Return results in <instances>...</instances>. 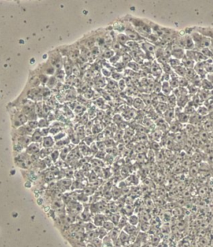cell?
Returning a JSON list of instances; mask_svg holds the SVG:
<instances>
[{
  "label": "cell",
  "instance_id": "cell-6",
  "mask_svg": "<svg viewBox=\"0 0 213 247\" xmlns=\"http://www.w3.org/2000/svg\"><path fill=\"white\" fill-rule=\"evenodd\" d=\"M140 47H141V49L145 51L147 53H154L157 50V47L153 43L147 42L146 40L140 43Z\"/></svg>",
  "mask_w": 213,
  "mask_h": 247
},
{
  "label": "cell",
  "instance_id": "cell-33",
  "mask_svg": "<svg viewBox=\"0 0 213 247\" xmlns=\"http://www.w3.org/2000/svg\"><path fill=\"white\" fill-rule=\"evenodd\" d=\"M52 144H53V141L51 138H47V140L45 139V141H44V146L45 147H50V146H52Z\"/></svg>",
  "mask_w": 213,
  "mask_h": 247
},
{
  "label": "cell",
  "instance_id": "cell-9",
  "mask_svg": "<svg viewBox=\"0 0 213 247\" xmlns=\"http://www.w3.org/2000/svg\"><path fill=\"white\" fill-rule=\"evenodd\" d=\"M163 118L167 123L170 124L175 120V109L169 108L167 112L163 115Z\"/></svg>",
  "mask_w": 213,
  "mask_h": 247
},
{
  "label": "cell",
  "instance_id": "cell-35",
  "mask_svg": "<svg viewBox=\"0 0 213 247\" xmlns=\"http://www.w3.org/2000/svg\"><path fill=\"white\" fill-rule=\"evenodd\" d=\"M52 157H53V162H56V160H57L58 157H59V153H58V151H54V152H53Z\"/></svg>",
  "mask_w": 213,
  "mask_h": 247
},
{
  "label": "cell",
  "instance_id": "cell-10",
  "mask_svg": "<svg viewBox=\"0 0 213 247\" xmlns=\"http://www.w3.org/2000/svg\"><path fill=\"white\" fill-rule=\"evenodd\" d=\"M50 207L53 211H58L65 208V204L63 203L62 199H53L51 202Z\"/></svg>",
  "mask_w": 213,
  "mask_h": 247
},
{
  "label": "cell",
  "instance_id": "cell-4",
  "mask_svg": "<svg viewBox=\"0 0 213 247\" xmlns=\"http://www.w3.org/2000/svg\"><path fill=\"white\" fill-rule=\"evenodd\" d=\"M123 32H124V33L128 36V38L129 39L130 41L137 42V43H142V42L145 41V39H144L143 37H142V36H141V35L137 33V32L136 31L133 27H125Z\"/></svg>",
  "mask_w": 213,
  "mask_h": 247
},
{
  "label": "cell",
  "instance_id": "cell-37",
  "mask_svg": "<svg viewBox=\"0 0 213 247\" xmlns=\"http://www.w3.org/2000/svg\"><path fill=\"white\" fill-rule=\"evenodd\" d=\"M38 157H39V156L36 154H33V156L32 157V161L33 162H36L37 161V159H38Z\"/></svg>",
  "mask_w": 213,
  "mask_h": 247
},
{
  "label": "cell",
  "instance_id": "cell-23",
  "mask_svg": "<svg viewBox=\"0 0 213 247\" xmlns=\"http://www.w3.org/2000/svg\"><path fill=\"white\" fill-rule=\"evenodd\" d=\"M115 226H116V225L113 224V223H112L111 220L108 219V220H105L104 223H103V225H102V227L104 228V229L106 230V231H107L109 232V231H112V229L115 227Z\"/></svg>",
  "mask_w": 213,
  "mask_h": 247
},
{
  "label": "cell",
  "instance_id": "cell-14",
  "mask_svg": "<svg viewBox=\"0 0 213 247\" xmlns=\"http://www.w3.org/2000/svg\"><path fill=\"white\" fill-rule=\"evenodd\" d=\"M168 109H169V107H168L167 103H165V102H157V104L156 106V112L161 115H163Z\"/></svg>",
  "mask_w": 213,
  "mask_h": 247
},
{
  "label": "cell",
  "instance_id": "cell-1",
  "mask_svg": "<svg viewBox=\"0 0 213 247\" xmlns=\"http://www.w3.org/2000/svg\"><path fill=\"white\" fill-rule=\"evenodd\" d=\"M129 23L132 24V27L141 36H142L144 39L147 37L150 38V36L152 34L150 23H147L143 20L135 19V18H130Z\"/></svg>",
  "mask_w": 213,
  "mask_h": 247
},
{
  "label": "cell",
  "instance_id": "cell-38",
  "mask_svg": "<svg viewBox=\"0 0 213 247\" xmlns=\"http://www.w3.org/2000/svg\"><path fill=\"white\" fill-rule=\"evenodd\" d=\"M86 247H95V246H93L92 243H90V242H88V243L86 244Z\"/></svg>",
  "mask_w": 213,
  "mask_h": 247
},
{
  "label": "cell",
  "instance_id": "cell-12",
  "mask_svg": "<svg viewBox=\"0 0 213 247\" xmlns=\"http://www.w3.org/2000/svg\"><path fill=\"white\" fill-rule=\"evenodd\" d=\"M181 62H182V65L186 68V69H193L194 67L196 65V62L192 61L191 59H190L189 58H187L186 55L185 57L182 58L181 60Z\"/></svg>",
  "mask_w": 213,
  "mask_h": 247
},
{
  "label": "cell",
  "instance_id": "cell-2",
  "mask_svg": "<svg viewBox=\"0 0 213 247\" xmlns=\"http://www.w3.org/2000/svg\"><path fill=\"white\" fill-rule=\"evenodd\" d=\"M190 35L191 36L194 42L195 50L197 49V51H200L204 48H209L212 46V39L200 33L197 30L192 32L191 33H190Z\"/></svg>",
  "mask_w": 213,
  "mask_h": 247
},
{
  "label": "cell",
  "instance_id": "cell-26",
  "mask_svg": "<svg viewBox=\"0 0 213 247\" xmlns=\"http://www.w3.org/2000/svg\"><path fill=\"white\" fill-rule=\"evenodd\" d=\"M71 187H72L71 189L75 191V190L84 189L85 185L82 184V181H75V182H73V184H72V186H71Z\"/></svg>",
  "mask_w": 213,
  "mask_h": 247
},
{
  "label": "cell",
  "instance_id": "cell-16",
  "mask_svg": "<svg viewBox=\"0 0 213 247\" xmlns=\"http://www.w3.org/2000/svg\"><path fill=\"white\" fill-rule=\"evenodd\" d=\"M174 71V74H176L178 77H186V69L182 65H180L177 67H176Z\"/></svg>",
  "mask_w": 213,
  "mask_h": 247
},
{
  "label": "cell",
  "instance_id": "cell-22",
  "mask_svg": "<svg viewBox=\"0 0 213 247\" xmlns=\"http://www.w3.org/2000/svg\"><path fill=\"white\" fill-rule=\"evenodd\" d=\"M201 84H202V88L205 89L206 91H210L213 89V84H212L206 78H204L201 81Z\"/></svg>",
  "mask_w": 213,
  "mask_h": 247
},
{
  "label": "cell",
  "instance_id": "cell-29",
  "mask_svg": "<svg viewBox=\"0 0 213 247\" xmlns=\"http://www.w3.org/2000/svg\"><path fill=\"white\" fill-rule=\"evenodd\" d=\"M115 53H116L112 50V49L108 48V49H107L106 51H104V53H103V57H104V58H106V59L109 60L110 58H112V57L115 55Z\"/></svg>",
  "mask_w": 213,
  "mask_h": 247
},
{
  "label": "cell",
  "instance_id": "cell-20",
  "mask_svg": "<svg viewBox=\"0 0 213 247\" xmlns=\"http://www.w3.org/2000/svg\"><path fill=\"white\" fill-rule=\"evenodd\" d=\"M96 231H97V237L101 240H103L106 236H108V231H107L104 228L102 227H97L96 229Z\"/></svg>",
  "mask_w": 213,
  "mask_h": 247
},
{
  "label": "cell",
  "instance_id": "cell-13",
  "mask_svg": "<svg viewBox=\"0 0 213 247\" xmlns=\"http://www.w3.org/2000/svg\"><path fill=\"white\" fill-rule=\"evenodd\" d=\"M118 240H120V242L122 245V246L125 245H128L130 244V236L128 235V233L124 231H121L119 236H118Z\"/></svg>",
  "mask_w": 213,
  "mask_h": 247
},
{
  "label": "cell",
  "instance_id": "cell-5",
  "mask_svg": "<svg viewBox=\"0 0 213 247\" xmlns=\"http://www.w3.org/2000/svg\"><path fill=\"white\" fill-rule=\"evenodd\" d=\"M186 55V51L183 48H181L179 47L175 46L171 48V57L177 58L178 60H182V58Z\"/></svg>",
  "mask_w": 213,
  "mask_h": 247
},
{
  "label": "cell",
  "instance_id": "cell-28",
  "mask_svg": "<svg viewBox=\"0 0 213 247\" xmlns=\"http://www.w3.org/2000/svg\"><path fill=\"white\" fill-rule=\"evenodd\" d=\"M120 217L121 216H119V215H117V214H112V215L110 216V217H109L108 220H111L112 223H113V224L117 226V224H118V222H119Z\"/></svg>",
  "mask_w": 213,
  "mask_h": 247
},
{
  "label": "cell",
  "instance_id": "cell-36",
  "mask_svg": "<svg viewBox=\"0 0 213 247\" xmlns=\"http://www.w3.org/2000/svg\"><path fill=\"white\" fill-rule=\"evenodd\" d=\"M43 202H44V201H43V198H39L38 201H37V203H38L39 205H43Z\"/></svg>",
  "mask_w": 213,
  "mask_h": 247
},
{
  "label": "cell",
  "instance_id": "cell-15",
  "mask_svg": "<svg viewBox=\"0 0 213 247\" xmlns=\"http://www.w3.org/2000/svg\"><path fill=\"white\" fill-rule=\"evenodd\" d=\"M130 40L128 38V36L125 34L124 33H120L118 34H117V42L119 43L123 46H126L127 43L129 42Z\"/></svg>",
  "mask_w": 213,
  "mask_h": 247
},
{
  "label": "cell",
  "instance_id": "cell-18",
  "mask_svg": "<svg viewBox=\"0 0 213 247\" xmlns=\"http://www.w3.org/2000/svg\"><path fill=\"white\" fill-rule=\"evenodd\" d=\"M168 64L171 67V68L173 70L175 69L176 67H177L180 65H182V62H181V60H178L177 58H172L171 57L169 59H168Z\"/></svg>",
  "mask_w": 213,
  "mask_h": 247
},
{
  "label": "cell",
  "instance_id": "cell-24",
  "mask_svg": "<svg viewBox=\"0 0 213 247\" xmlns=\"http://www.w3.org/2000/svg\"><path fill=\"white\" fill-rule=\"evenodd\" d=\"M83 228H84V231H85L86 232H88L92 231H95L97 227L95 225L93 224V222L88 221V222H86L85 224L83 225Z\"/></svg>",
  "mask_w": 213,
  "mask_h": 247
},
{
  "label": "cell",
  "instance_id": "cell-3",
  "mask_svg": "<svg viewBox=\"0 0 213 247\" xmlns=\"http://www.w3.org/2000/svg\"><path fill=\"white\" fill-rule=\"evenodd\" d=\"M66 213L68 215L73 216H79L83 211V205L78 201H72L68 204L66 205Z\"/></svg>",
  "mask_w": 213,
  "mask_h": 247
},
{
  "label": "cell",
  "instance_id": "cell-39",
  "mask_svg": "<svg viewBox=\"0 0 213 247\" xmlns=\"http://www.w3.org/2000/svg\"><path fill=\"white\" fill-rule=\"evenodd\" d=\"M209 117L211 118V120H212V121H213V112H210V113H209Z\"/></svg>",
  "mask_w": 213,
  "mask_h": 247
},
{
  "label": "cell",
  "instance_id": "cell-21",
  "mask_svg": "<svg viewBox=\"0 0 213 247\" xmlns=\"http://www.w3.org/2000/svg\"><path fill=\"white\" fill-rule=\"evenodd\" d=\"M145 106V102L141 98H135L133 101V107L136 109H142Z\"/></svg>",
  "mask_w": 213,
  "mask_h": 247
},
{
  "label": "cell",
  "instance_id": "cell-17",
  "mask_svg": "<svg viewBox=\"0 0 213 247\" xmlns=\"http://www.w3.org/2000/svg\"><path fill=\"white\" fill-rule=\"evenodd\" d=\"M122 231H124L126 233H128L130 236H133L134 234H136V232H137V226H134V225L128 224H128L124 226Z\"/></svg>",
  "mask_w": 213,
  "mask_h": 247
},
{
  "label": "cell",
  "instance_id": "cell-19",
  "mask_svg": "<svg viewBox=\"0 0 213 247\" xmlns=\"http://www.w3.org/2000/svg\"><path fill=\"white\" fill-rule=\"evenodd\" d=\"M128 224L132 225L134 226H137L140 222L139 217L137 216V215H131V216H129V217L128 218Z\"/></svg>",
  "mask_w": 213,
  "mask_h": 247
},
{
  "label": "cell",
  "instance_id": "cell-8",
  "mask_svg": "<svg viewBox=\"0 0 213 247\" xmlns=\"http://www.w3.org/2000/svg\"><path fill=\"white\" fill-rule=\"evenodd\" d=\"M73 182L70 179H62L58 183V189L61 191H65L72 186Z\"/></svg>",
  "mask_w": 213,
  "mask_h": 247
},
{
  "label": "cell",
  "instance_id": "cell-30",
  "mask_svg": "<svg viewBox=\"0 0 213 247\" xmlns=\"http://www.w3.org/2000/svg\"><path fill=\"white\" fill-rule=\"evenodd\" d=\"M90 243H92L94 246L95 247H102V240L99 239L98 237H97V238H95V239H93V240H91L90 241Z\"/></svg>",
  "mask_w": 213,
  "mask_h": 247
},
{
  "label": "cell",
  "instance_id": "cell-7",
  "mask_svg": "<svg viewBox=\"0 0 213 247\" xmlns=\"http://www.w3.org/2000/svg\"><path fill=\"white\" fill-rule=\"evenodd\" d=\"M106 220H108L107 216L103 215V214H101V213L95 214L93 216V223L97 227H102Z\"/></svg>",
  "mask_w": 213,
  "mask_h": 247
},
{
  "label": "cell",
  "instance_id": "cell-27",
  "mask_svg": "<svg viewBox=\"0 0 213 247\" xmlns=\"http://www.w3.org/2000/svg\"><path fill=\"white\" fill-rule=\"evenodd\" d=\"M94 191H95V188H93V186H85L82 191L83 194H85L87 197H90V196L93 195Z\"/></svg>",
  "mask_w": 213,
  "mask_h": 247
},
{
  "label": "cell",
  "instance_id": "cell-25",
  "mask_svg": "<svg viewBox=\"0 0 213 247\" xmlns=\"http://www.w3.org/2000/svg\"><path fill=\"white\" fill-rule=\"evenodd\" d=\"M128 217L125 216H121L120 220H119V222H118V224H117V227H118L120 230H122L124 226L128 224Z\"/></svg>",
  "mask_w": 213,
  "mask_h": 247
},
{
  "label": "cell",
  "instance_id": "cell-34",
  "mask_svg": "<svg viewBox=\"0 0 213 247\" xmlns=\"http://www.w3.org/2000/svg\"><path fill=\"white\" fill-rule=\"evenodd\" d=\"M38 150H39V147H37L36 145H32V146L28 147V151H32V152H36Z\"/></svg>",
  "mask_w": 213,
  "mask_h": 247
},
{
  "label": "cell",
  "instance_id": "cell-11",
  "mask_svg": "<svg viewBox=\"0 0 213 247\" xmlns=\"http://www.w3.org/2000/svg\"><path fill=\"white\" fill-rule=\"evenodd\" d=\"M161 91L164 95H166L167 97H169L170 95L172 94L173 92V89L171 88L170 83L168 81H163L162 83V87H161Z\"/></svg>",
  "mask_w": 213,
  "mask_h": 247
},
{
  "label": "cell",
  "instance_id": "cell-31",
  "mask_svg": "<svg viewBox=\"0 0 213 247\" xmlns=\"http://www.w3.org/2000/svg\"><path fill=\"white\" fill-rule=\"evenodd\" d=\"M55 177V173H53V171H48L45 174V180L46 182H52Z\"/></svg>",
  "mask_w": 213,
  "mask_h": 247
},
{
  "label": "cell",
  "instance_id": "cell-32",
  "mask_svg": "<svg viewBox=\"0 0 213 247\" xmlns=\"http://www.w3.org/2000/svg\"><path fill=\"white\" fill-rule=\"evenodd\" d=\"M102 72V75H104L105 77H110L112 76V71H110V69H108V68L103 67Z\"/></svg>",
  "mask_w": 213,
  "mask_h": 247
}]
</instances>
